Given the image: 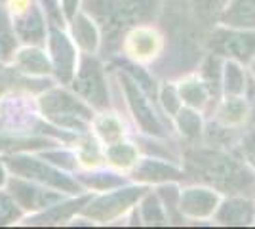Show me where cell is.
Listing matches in <instances>:
<instances>
[{
  "label": "cell",
  "mask_w": 255,
  "mask_h": 229,
  "mask_svg": "<svg viewBox=\"0 0 255 229\" xmlns=\"http://www.w3.org/2000/svg\"><path fill=\"white\" fill-rule=\"evenodd\" d=\"M219 203H221V193L204 184H192L179 191V212L183 218H213Z\"/></svg>",
  "instance_id": "obj_14"
},
{
  "label": "cell",
  "mask_w": 255,
  "mask_h": 229,
  "mask_svg": "<svg viewBox=\"0 0 255 229\" xmlns=\"http://www.w3.org/2000/svg\"><path fill=\"white\" fill-rule=\"evenodd\" d=\"M185 180L213 187L225 195L255 197V170L236 153L210 143H191L183 153Z\"/></svg>",
  "instance_id": "obj_2"
},
{
  "label": "cell",
  "mask_w": 255,
  "mask_h": 229,
  "mask_svg": "<svg viewBox=\"0 0 255 229\" xmlns=\"http://www.w3.org/2000/svg\"><path fill=\"white\" fill-rule=\"evenodd\" d=\"M38 155L44 161L52 163L53 166L61 168L65 172H78V168H80L76 151H69V149H61V147H48V149L38 151Z\"/></svg>",
  "instance_id": "obj_31"
},
{
  "label": "cell",
  "mask_w": 255,
  "mask_h": 229,
  "mask_svg": "<svg viewBox=\"0 0 255 229\" xmlns=\"http://www.w3.org/2000/svg\"><path fill=\"white\" fill-rule=\"evenodd\" d=\"M6 189L17 201V205L23 208V212H29V214L42 212V210L50 208L52 205L63 201L67 197V193L59 191V189L42 186V184H36V182L25 180V178H17V176L8 178Z\"/></svg>",
  "instance_id": "obj_12"
},
{
  "label": "cell",
  "mask_w": 255,
  "mask_h": 229,
  "mask_svg": "<svg viewBox=\"0 0 255 229\" xmlns=\"http://www.w3.org/2000/svg\"><path fill=\"white\" fill-rule=\"evenodd\" d=\"M69 86L96 113L111 109V94H109L105 67L96 54L80 52L78 67H76V73Z\"/></svg>",
  "instance_id": "obj_7"
},
{
  "label": "cell",
  "mask_w": 255,
  "mask_h": 229,
  "mask_svg": "<svg viewBox=\"0 0 255 229\" xmlns=\"http://www.w3.org/2000/svg\"><path fill=\"white\" fill-rule=\"evenodd\" d=\"M179 187H177V182H170V184H162L158 186L156 193H158L162 205L166 208V214L170 218V224L173 222H181V212H179Z\"/></svg>",
  "instance_id": "obj_32"
},
{
  "label": "cell",
  "mask_w": 255,
  "mask_h": 229,
  "mask_svg": "<svg viewBox=\"0 0 255 229\" xmlns=\"http://www.w3.org/2000/svg\"><path fill=\"white\" fill-rule=\"evenodd\" d=\"M38 2H40L44 13H46L48 25H57V27H65L67 25L59 0H38Z\"/></svg>",
  "instance_id": "obj_35"
},
{
  "label": "cell",
  "mask_w": 255,
  "mask_h": 229,
  "mask_svg": "<svg viewBox=\"0 0 255 229\" xmlns=\"http://www.w3.org/2000/svg\"><path fill=\"white\" fill-rule=\"evenodd\" d=\"M233 151L255 170V128L244 132V134L236 140Z\"/></svg>",
  "instance_id": "obj_34"
},
{
  "label": "cell",
  "mask_w": 255,
  "mask_h": 229,
  "mask_svg": "<svg viewBox=\"0 0 255 229\" xmlns=\"http://www.w3.org/2000/svg\"><path fill=\"white\" fill-rule=\"evenodd\" d=\"M173 124H175V130L179 132V136L189 143H200L204 140V130H206V124H204L202 111L192 109L189 105H183L175 115H173Z\"/></svg>",
  "instance_id": "obj_23"
},
{
  "label": "cell",
  "mask_w": 255,
  "mask_h": 229,
  "mask_svg": "<svg viewBox=\"0 0 255 229\" xmlns=\"http://www.w3.org/2000/svg\"><path fill=\"white\" fill-rule=\"evenodd\" d=\"M23 208L10 195V191H0V226H10L23 218Z\"/></svg>",
  "instance_id": "obj_33"
},
{
  "label": "cell",
  "mask_w": 255,
  "mask_h": 229,
  "mask_svg": "<svg viewBox=\"0 0 255 229\" xmlns=\"http://www.w3.org/2000/svg\"><path fill=\"white\" fill-rule=\"evenodd\" d=\"M11 61L17 69V73H23L27 76L52 75V61H50V55L42 46L25 44L23 48L15 50Z\"/></svg>",
  "instance_id": "obj_19"
},
{
  "label": "cell",
  "mask_w": 255,
  "mask_h": 229,
  "mask_svg": "<svg viewBox=\"0 0 255 229\" xmlns=\"http://www.w3.org/2000/svg\"><path fill=\"white\" fill-rule=\"evenodd\" d=\"M67 25L73 42L82 54H97L101 50V31L94 17L88 15L82 8L69 19Z\"/></svg>",
  "instance_id": "obj_17"
},
{
  "label": "cell",
  "mask_w": 255,
  "mask_h": 229,
  "mask_svg": "<svg viewBox=\"0 0 255 229\" xmlns=\"http://www.w3.org/2000/svg\"><path fill=\"white\" fill-rule=\"evenodd\" d=\"M8 168H6V164H4V161L0 159V187L6 186V182H8Z\"/></svg>",
  "instance_id": "obj_38"
},
{
  "label": "cell",
  "mask_w": 255,
  "mask_h": 229,
  "mask_svg": "<svg viewBox=\"0 0 255 229\" xmlns=\"http://www.w3.org/2000/svg\"><path fill=\"white\" fill-rule=\"evenodd\" d=\"M156 101L160 103V107L166 113L168 119H173V115L183 107L179 88H177L175 82H171L170 78H166L164 82L158 84V98H156Z\"/></svg>",
  "instance_id": "obj_30"
},
{
  "label": "cell",
  "mask_w": 255,
  "mask_h": 229,
  "mask_svg": "<svg viewBox=\"0 0 255 229\" xmlns=\"http://www.w3.org/2000/svg\"><path fill=\"white\" fill-rule=\"evenodd\" d=\"M250 71H252V76L255 78V57L252 59V63H250Z\"/></svg>",
  "instance_id": "obj_39"
},
{
  "label": "cell",
  "mask_w": 255,
  "mask_h": 229,
  "mask_svg": "<svg viewBox=\"0 0 255 229\" xmlns=\"http://www.w3.org/2000/svg\"><path fill=\"white\" fill-rule=\"evenodd\" d=\"M76 182L92 193H105L120 186H126V178L115 170H99V168H88L86 172H75Z\"/></svg>",
  "instance_id": "obj_22"
},
{
  "label": "cell",
  "mask_w": 255,
  "mask_h": 229,
  "mask_svg": "<svg viewBox=\"0 0 255 229\" xmlns=\"http://www.w3.org/2000/svg\"><path fill=\"white\" fill-rule=\"evenodd\" d=\"M217 25L255 29V0H227L217 15Z\"/></svg>",
  "instance_id": "obj_21"
},
{
  "label": "cell",
  "mask_w": 255,
  "mask_h": 229,
  "mask_svg": "<svg viewBox=\"0 0 255 229\" xmlns=\"http://www.w3.org/2000/svg\"><path fill=\"white\" fill-rule=\"evenodd\" d=\"M166 46V36L158 27L152 23H143L137 27H131L122 42H120V54L133 63L139 65H154L160 59Z\"/></svg>",
  "instance_id": "obj_10"
},
{
  "label": "cell",
  "mask_w": 255,
  "mask_h": 229,
  "mask_svg": "<svg viewBox=\"0 0 255 229\" xmlns=\"http://www.w3.org/2000/svg\"><path fill=\"white\" fill-rule=\"evenodd\" d=\"M244 99H246V103H248V109H250V122L255 124V78L254 76H248Z\"/></svg>",
  "instance_id": "obj_36"
},
{
  "label": "cell",
  "mask_w": 255,
  "mask_h": 229,
  "mask_svg": "<svg viewBox=\"0 0 255 229\" xmlns=\"http://www.w3.org/2000/svg\"><path fill=\"white\" fill-rule=\"evenodd\" d=\"M38 111L46 122L71 134L92 132V120L96 117V111L84 99L78 98L73 90L59 86H48L38 96Z\"/></svg>",
  "instance_id": "obj_4"
},
{
  "label": "cell",
  "mask_w": 255,
  "mask_h": 229,
  "mask_svg": "<svg viewBox=\"0 0 255 229\" xmlns=\"http://www.w3.org/2000/svg\"><path fill=\"white\" fill-rule=\"evenodd\" d=\"M177 88H179L183 105H189L192 109H198L202 113L215 109L217 101L213 99L210 88L198 73H187V75L179 76Z\"/></svg>",
  "instance_id": "obj_18"
},
{
  "label": "cell",
  "mask_w": 255,
  "mask_h": 229,
  "mask_svg": "<svg viewBox=\"0 0 255 229\" xmlns=\"http://www.w3.org/2000/svg\"><path fill=\"white\" fill-rule=\"evenodd\" d=\"M227 0H162L160 17H168L171 38H166L164 52L154 71L164 78H179L200 65L206 34L217 25V15Z\"/></svg>",
  "instance_id": "obj_1"
},
{
  "label": "cell",
  "mask_w": 255,
  "mask_h": 229,
  "mask_svg": "<svg viewBox=\"0 0 255 229\" xmlns=\"http://www.w3.org/2000/svg\"><path fill=\"white\" fill-rule=\"evenodd\" d=\"M128 172H129V180L141 186H162V184L185 180V170L181 166H177L173 161L154 157V155L139 157L137 163Z\"/></svg>",
  "instance_id": "obj_13"
},
{
  "label": "cell",
  "mask_w": 255,
  "mask_h": 229,
  "mask_svg": "<svg viewBox=\"0 0 255 229\" xmlns=\"http://www.w3.org/2000/svg\"><path fill=\"white\" fill-rule=\"evenodd\" d=\"M213 220L219 226L244 228L255 224V197L227 195L221 199L219 207L213 214Z\"/></svg>",
  "instance_id": "obj_15"
},
{
  "label": "cell",
  "mask_w": 255,
  "mask_h": 229,
  "mask_svg": "<svg viewBox=\"0 0 255 229\" xmlns=\"http://www.w3.org/2000/svg\"><path fill=\"white\" fill-rule=\"evenodd\" d=\"M204 50L223 59H234L242 65H250L255 57V29H233L215 25L206 34Z\"/></svg>",
  "instance_id": "obj_9"
},
{
  "label": "cell",
  "mask_w": 255,
  "mask_h": 229,
  "mask_svg": "<svg viewBox=\"0 0 255 229\" xmlns=\"http://www.w3.org/2000/svg\"><path fill=\"white\" fill-rule=\"evenodd\" d=\"M215 122L240 130L250 122V109L244 96H221L219 103L213 109Z\"/></svg>",
  "instance_id": "obj_20"
},
{
  "label": "cell",
  "mask_w": 255,
  "mask_h": 229,
  "mask_svg": "<svg viewBox=\"0 0 255 229\" xmlns=\"http://www.w3.org/2000/svg\"><path fill=\"white\" fill-rule=\"evenodd\" d=\"M149 191V186H120L117 189L105 191L101 195H96L86 203V207L80 210V216L92 220V224H111L115 220L126 216L129 210L137 207L139 199Z\"/></svg>",
  "instance_id": "obj_8"
},
{
  "label": "cell",
  "mask_w": 255,
  "mask_h": 229,
  "mask_svg": "<svg viewBox=\"0 0 255 229\" xmlns=\"http://www.w3.org/2000/svg\"><path fill=\"white\" fill-rule=\"evenodd\" d=\"M117 69L118 86L122 90L126 105L131 117L139 126V132L145 134L147 138H156V140H168V128L166 122L160 117L158 109L154 107V99L137 84V80L129 75L128 71L115 67Z\"/></svg>",
  "instance_id": "obj_6"
},
{
  "label": "cell",
  "mask_w": 255,
  "mask_h": 229,
  "mask_svg": "<svg viewBox=\"0 0 255 229\" xmlns=\"http://www.w3.org/2000/svg\"><path fill=\"white\" fill-rule=\"evenodd\" d=\"M94 197L92 191H84L80 195H75L73 199H67L55 203L50 208H46L42 212L31 214V218L27 220L29 226H57V224H67L75 218L76 214H80V210L86 207V203Z\"/></svg>",
  "instance_id": "obj_16"
},
{
  "label": "cell",
  "mask_w": 255,
  "mask_h": 229,
  "mask_svg": "<svg viewBox=\"0 0 255 229\" xmlns=\"http://www.w3.org/2000/svg\"><path fill=\"white\" fill-rule=\"evenodd\" d=\"M46 46H48V55L52 61V75L61 86H69L73 76L78 67V48L73 42L71 34L65 31V27H57V25H48V38H46Z\"/></svg>",
  "instance_id": "obj_11"
},
{
  "label": "cell",
  "mask_w": 255,
  "mask_h": 229,
  "mask_svg": "<svg viewBox=\"0 0 255 229\" xmlns=\"http://www.w3.org/2000/svg\"><path fill=\"white\" fill-rule=\"evenodd\" d=\"M59 4H61V11H63V15H65V21L69 23V19L75 15L76 11L80 10L82 0H59Z\"/></svg>",
  "instance_id": "obj_37"
},
{
  "label": "cell",
  "mask_w": 255,
  "mask_h": 229,
  "mask_svg": "<svg viewBox=\"0 0 255 229\" xmlns=\"http://www.w3.org/2000/svg\"><path fill=\"white\" fill-rule=\"evenodd\" d=\"M55 142L48 140V138H25V136H4L0 134V153H6V155H11V153H32V151H42V149H48V147H53Z\"/></svg>",
  "instance_id": "obj_28"
},
{
  "label": "cell",
  "mask_w": 255,
  "mask_h": 229,
  "mask_svg": "<svg viewBox=\"0 0 255 229\" xmlns=\"http://www.w3.org/2000/svg\"><path fill=\"white\" fill-rule=\"evenodd\" d=\"M92 132L103 145H111L118 140H124V136H126L122 119L111 109L96 113V117L92 120Z\"/></svg>",
  "instance_id": "obj_24"
},
{
  "label": "cell",
  "mask_w": 255,
  "mask_h": 229,
  "mask_svg": "<svg viewBox=\"0 0 255 229\" xmlns=\"http://www.w3.org/2000/svg\"><path fill=\"white\" fill-rule=\"evenodd\" d=\"M2 161H4V164H6V168H8V172L11 176L25 178V180H31V182H36V184L59 189V191L67 193L69 197L80 195V193L86 191L84 187L76 182L75 176H71V172H65L61 168L53 166L52 163L44 161L40 155L11 153V155H6Z\"/></svg>",
  "instance_id": "obj_5"
},
{
  "label": "cell",
  "mask_w": 255,
  "mask_h": 229,
  "mask_svg": "<svg viewBox=\"0 0 255 229\" xmlns=\"http://www.w3.org/2000/svg\"><path fill=\"white\" fill-rule=\"evenodd\" d=\"M248 73L242 63L234 59H225L221 71V92L223 96H244L248 84Z\"/></svg>",
  "instance_id": "obj_27"
},
{
  "label": "cell",
  "mask_w": 255,
  "mask_h": 229,
  "mask_svg": "<svg viewBox=\"0 0 255 229\" xmlns=\"http://www.w3.org/2000/svg\"><path fill=\"white\" fill-rule=\"evenodd\" d=\"M139 159V145L126 140L105 145V163L117 170H129Z\"/></svg>",
  "instance_id": "obj_26"
},
{
  "label": "cell",
  "mask_w": 255,
  "mask_h": 229,
  "mask_svg": "<svg viewBox=\"0 0 255 229\" xmlns=\"http://www.w3.org/2000/svg\"><path fill=\"white\" fill-rule=\"evenodd\" d=\"M137 214H139V222L143 226H168L170 224V218L166 214V208L160 201L158 193L154 191H147L145 195L139 199L137 203Z\"/></svg>",
  "instance_id": "obj_25"
},
{
  "label": "cell",
  "mask_w": 255,
  "mask_h": 229,
  "mask_svg": "<svg viewBox=\"0 0 255 229\" xmlns=\"http://www.w3.org/2000/svg\"><path fill=\"white\" fill-rule=\"evenodd\" d=\"M17 36L13 33L11 19L6 8L0 6V65L10 63L13 59V54L17 50Z\"/></svg>",
  "instance_id": "obj_29"
},
{
  "label": "cell",
  "mask_w": 255,
  "mask_h": 229,
  "mask_svg": "<svg viewBox=\"0 0 255 229\" xmlns=\"http://www.w3.org/2000/svg\"><path fill=\"white\" fill-rule=\"evenodd\" d=\"M80 8L97 23L101 50L115 55L120 52V42L131 27L158 21L162 0H82Z\"/></svg>",
  "instance_id": "obj_3"
}]
</instances>
